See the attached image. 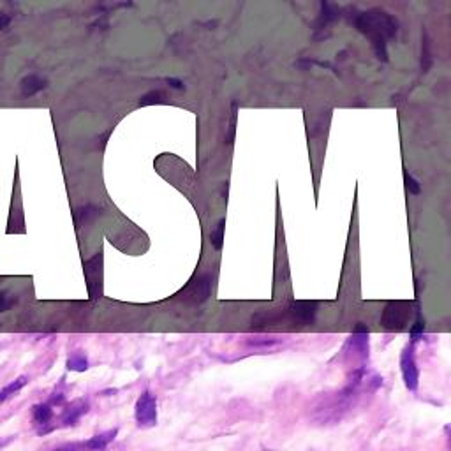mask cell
<instances>
[{"mask_svg": "<svg viewBox=\"0 0 451 451\" xmlns=\"http://www.w3.org/2000/svg\"><path fill=\"white\" fill-rule=\"evenodd\" d=\"M365 375H367L365 365H358L349 372L348 385L342 390L333 391V393H323L321 397L316 398L311 408L312 420L321 425L338 423L356 405Z\"/></svg>", "mask_w": 451, "mask_h": 451, "instance_id": "cell-1", "label": "cell"}, {"mask_svg": "<svg viewBox=\"0 0 451 451\" xmlns=\"http://www.w3.org/2000/svg\"><path fill=\"white\" fill-rule=\"evenodd\" d=\"M356 27L358 31L367 33L370 37L378 57L386 61V39L388 37L397 36V20L391 18L385 11L372 9L367 11V13H361L356 18Z\"/></svg>", "mask_w": 451, "mask_h": 451, "instance_id": "cell-2", "label": "cell"}, {"mask_svg": "<svg viewBox=\"0 0 451 451\" xmlns=\"http://www.w3.org/2000/svg\"><path fill=\"white\" fill-rule=\"evenodd\" d=\"M134 418L138 427L150 428L157 423V398L152 391H143L134 405Z\"/></svg>", "mask_w": 451, "mask_h": 451, "instance_id": "cell-3", "label": "cell"}, {"mask_svg": "<svg viewBox=\"0 0 451 451\" xmlns=\"http://www.w3.org/2000/svg\"><path fill=\"white\" fill-rule=\"evenodd\" d=\"M400 372L402 379H404V385L409 391H416L420 385V368L416 363V355H415V344H409L408 348L402 351L400 355Z\"/></svg>", "mask_w": 451, "mask_h": 451, "instance_id": "cell-4", "label": "cell"}, {"mask_svg": "<svg viewBox=\"0 0 451 451\" xmlns=\"http://www.w3.org/2000/svg\"><path fill=\"white\" fill-rule=\"evenodd\" d=\"M344 356L348 360L365 361L368 358V328L358 326L344 346Z\"/></svg>", "mask_w": 451, "mask_h": 451, "instance_id": "cell-5", "label": "cell"}, {"mask_svg": "<svg viewBox=\"0 0 451 451\" xmlns=\"http://www.w3.org/2000/svg\"><path fill=\"white\" fill-rule=\"evenodd\" d=\"M409 318V305L405 301H391L383 314V324L388 330H400L405 326Z\"/></svg>", "mask_w": 451, "mask_h": 451, "instance_id": "cell-6", "label": "cell"}, {"mask_svg": "<svg viewBox=\"0 0 451 451\" xmlns=\"http://www.w3.org/2000/svg\"><path fill=\"white\" fill-rule=\"evenodd\" d=\"M32 416H33V423H36V427H37V432H39L41 435L53 430V428L50 427L51 420H53V409H51L50 404L33 405Z\"/></svg>", "mask_w": 451, "mask_h": 451, "instance_id": "cell-7", "label": "cell"}, {"mask_svg": "<svg viewBox=\"0 0 451 451\" xmlns=\"http://www.w3.org/2000/svg\"><path fill=\"white\" fill-rule=\"evenodd\" d=\"M46 85L48 81L44 80V78L37 76V74H28V76H25L24 80L20 81L21 97L28 99V97L39 94V92H43L44 88H46Z\"/></svg>", "mask_w": 451, "mask_h": 451, "instance_id": "cell-8", "label": "cell"}, {"mask_svg": "<svg viewBox=\"0 0 451 451\" xmlns=\"http://www.w3.org/2000/svg\"><path fill=\"white\" fill-rule=\"evenodd\" d=\"M118 434V428H111V430L103 432V434H97L92 439H88L87 442H83L85 450L87 451H103L106 450L111 442L115 441Z\"/></svg>", "mask_w": 451, "mask_h": 451, "instance_id": "cell-9", "label": "cell"}, {"mask_svg": "<svg viewBox=\"0 0 451 451\" xmlns=\"http://www.w3.org/2000/svg\"><path fill=\"white\" fill-rule=\"evenodd\" d=\"M88 411V404L83 400H78L74 402V404H71L69 408L66 409L64 415H62V425L64 427H73V425H76L78 421H80V418L83 415H87Z\"/></svg>", "mask_w": 451, "mask_h": 451, "instance_id": "cell-10", "label": "cell"}, {"mask_svg": "<svg viewBox=\"0 0 451 451\" xmlns=\"http://www.w3.org/2000/svg\"><path fill=\"white\" fill-rule=\"evenodd\" d=\"M293 314L294 318L300 323H312L314 321L316 316V304H311V301H298V304L293 305Z\"/></svg>", "mask_w": 451, "mask_h": 451, "instance_id": "cell-11", "label": "cell"}, {"mask_svg": "<svg viewBox=\"0 0 451 451\" xmlns=\"http://www.w3.org/2000/svg\"><path fill=\"white\" fill-rule=\"evenodd\" d=\"M208 294H210V277H207V275L192 282L191 288H189V296H192L196 301L207 300Z\"/></svg>", "mask_w": 451, "mask_h": 451, "instance_id": "cell-12", "label": "cell"}, {"mask_svg": "<svg viewBox=\"0 0 451 451\" xmlns=\"http://www.w3.org/2000/svg\"><path fill=\"white\" fill-rule=\"evenodd\" d=\"M25 385H27V378H25V375H21V378L14 379L11 385L2 388V390H0V404H2V402H6L9 397H13V395L16 393V391H20Z\"/></svg>", "mask_w": 451, "mask_h": 451, "instance_id": "cell-13", "label": "cell"}, {"mask_svg": "<svg viewBox=\"0 0 451 451\" xmlns=\"http://www.w3.org/2000/svg\"><path fill=\"white\" fill-rule=\"evenodd\" d=\"M67 368L74 372H85L88 368V360L83 353H73L67 360Z\"/></svg>", "mask_w": 451, "mask_h": 451, "instance_id": "cell-14", "label": "cell"}, {"mask_svg": "<svg viewBox=\"0 0 451 451\" xmlns=\"http://www.w3.org/2000/svg\"><path fill=\"white\" fill-rule=\"evenodd\" d=\"M224 226H226V221L222 219V221L217 224V227H215V229L210 233V244L214 245L215 249L222 247V240H224Z\"/></svg>", "mask_w": 451, "mask_h": 451, "instance_id": "cell-15", "label": "cell"}, {"mask_svg": "<svg viewBox=\"0 0 451 451\" xmlns=\"http://www.w3.org/2000/svg\"><path fill=\"white\" fill-rule=\"evenodd\" d=\"M281 341H277V338H252V341H249V346H254V348H270V346H275L279 344Z\"/></svg>", "mask_w": 451, "mask_h": 451, "instance_id": "cell-16", "label": "cell"}, {"mask_svg": "<svg viewBox=\"0 0 451 451\" xmlns=\"http://www.w3.org/2000/svg\"><path fill=\"white\" fill-rule=\"evenodd\" d=\"M161 99H162V94H161V92H150V94L145 95L143 99L140 100V104H143V106H147V104L161 103Z\"/></svg>", "mask_w": 451, "mask_h": 451, "instance_id": "cell-17", "label": "cell"}, {"mask_svg": "<svg viewBox=\"0 0 451 451\" xmlns=\"http://www.w3.org/2000/svg\"><path fill=\"white\" fill-rule=\"evenodd\" d=\"M405 185H408L409 192L415 194V196H418V194L421 192V187H420L418 180H415V178H413L411 175H408V177H405Z\"/></svg>", "mask_w": 451, "mask_h": 451, "instance_id": "cell-18", "label": "cell"}, {"mask_svg": "<svg viewBox=\"0 0 451 451\" xmlns=\"http://www.w3.org/2000/svg\"><path fill=\"white\" fill-rule=\"evenodd\" d=\"M53 451H85V446L83 442H69V445L58 446Z\"/></svg>", "mask_w": 451, "mask_h": 451, "instance_id": "cell-19", "label": "cell"}, {"mask_svg": "<svg viewBox=\"0 0 451 451\" xmlns=\"http://www.w3.org/2000/svg\"><path fill=\"white\" fill-rule=\"evenodd\" d=\"M9 24H11V16H9V14L4 13V11H0V32H2L4 28H6Z\"/></svg>", "mask_w": 451, "mask_h": 451, "instance_id": "cell-20", "label": "cell"}, {"mask_svg": "<svg viewBox=\"0 0 451 451\" xmlns=\"http://www.w3.org/2000/svg\"><path fill=\"white\" fill-rule=\"evenodd\" d=\"M166 81H167V83H170L173 88H184V83H182L180 80H175V78H167Z\"/></svg>", "mask_w": 451, "mask_h": 451, "instance_id": "cell-21", "label": "cell"}]
</instances>
